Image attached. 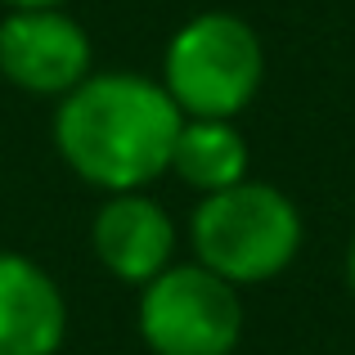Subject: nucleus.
<instances>
[{"label": "nucleus", "instance_id": "obj_8", "mask_svg": "<svg viewBox=\"0 0 355 355\" xmlns=\"http://www.w3.org/2000/svg\"><path fill=\"white\" fill-rule=\"evenodd\" d=\"M248 166H252V153L234 121L184 117L180 135H175V153H171V175H180L189 189H198L207 198V193L243 184Z\"/></svg>", "mask_w": 355, "mask_h": 355}, {"label": "nucleus", "instance_id": "obj_4", "mask_svg": "<svg viewBox=\"0 0 355 355\" xmlns=\"http://www.w3.org/2000/svg\"><path fill=\"white\" fill-rule=\"evenodd\" d=\"M135 324L153 355H234L243 338V297L198 261H175L139 288Z\"/></svg>", "mask_w": 355, "mask_h": 355}, {"label": "nucleus", "instance_id": "obj_2", "mask_svg": "<svg viewBox=\"0 0 355 355\" xmlns=\"http://www.w3.org/2000/svg\"><path fill=\"white\" fill-rule=\"evenodd\" d=\"M302 239L306 225L297 202L284 189L252 180V175L234 189L198 198V207L189 216L193 261L234 288L279 279L297 261Z\"/></svg>", "mask_w": 355, "mask_h": 355}, {"label": "nucleus", "instance_id": "obj_5", "mask_svg": "<svg viewBox=\"0 0 355 355\" xmlns=\"http://www.w3.org/2000/svg\"><path fill=\"white\" fill-rule=\"evenodd\" d=\"M90 36L63 9H9L0 18V77L36 99H63L90 77Z\"/></svg>", "mask_w": 355, "mask_h": 355}, {"label": "nucleus", "instance_id": "obj_9", "mask_svg": "<svg viewBox=\"0 0 355 355\" xmlns=\"http://www.w3.org/2000/svg\"><path fill=\"white\" fill-rule=\"evenodd\" d=\"M0 5H9V9H59L63 0H0Z\"/></svg>", "mask_w": 355, "mask_h": 355}, {"label": "nucleus", "instance_id": "obj_6", "mask_svg": "<svg viewBox=\"0 0 355 355\" xmlns=\"http://www.w3.org/2000/svg\"><path fill=\"white\" fill-rule=\"evenodd\" d=\"M90 248L99 266L130 288H144L175 266V220L157 198L139 193H108L90 225Z\"/></svg>", "mask_w": 355, "mask_h": 355}, {"label": "nucleus", "instance_id": "obj_10", "mask_svg": "<svg viewBox=\"0 0 355 355\" xmlns=\"http://www.w3.org/2000/svg\"><path fill=\"white\" fill-rule=\"evenodd\" d=\"M347 288H351V297H355V234L347 243Z\"/></svg>", "mask_w": 355, "mask_h": 355}, {"label": "nucleus", "instance_id": "obj_7", "mask_svg": "<svg viewBox=\"0 0 355 355\" xmlns=\"http://www.w3.org/2000/svg\"><path fill=\"white\" fill-rule=\"evenodd\" d=\"M68 338L63 288L41 261L0 252V355H59Z\"/></svg>", "mask_w": 355, "mask_h": 355}, {"label": "nucleus", "instance_id": "obj_1", "mask_svg": "<svg viewBox=\"0 0 355 355\" xmlns=\"http://www.w3.org/2000/svg\"><path fill=\"white\" fill-rule=\"evenodd\" d=\"M184 113L139 72H90L54 108V148L77 180L104 193H139L171 171Z\"/></svg>", "mask_w": 355, "mask_h": 355}, {"label": "nucleus", "instance_id": "obj_3", "mask_svg": "<svg viewBox=\"0 0 355 355\" xmlns=\"http://www.w3.org/2000/svg\"><path fill=\"white\" fill-rule=\"evenodd\" d=\"M266 81V45L257 27L225 9H202L175 27L162 54V90L184 117L234 121Z\"/></svg>", "mask_w": 355, "mask_h": 355}]
</instances>
